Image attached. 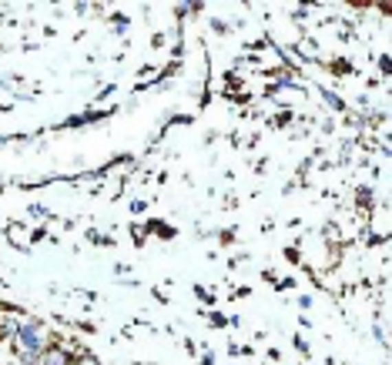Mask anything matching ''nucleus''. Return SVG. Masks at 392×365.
<instances>
[{"label":"nucleus","instance_id":"1","mask_svg":"<svg viewBox=\"0 0 392 365\" xmlns=\"http://www.w3.org/2000/svg\"><path fill=\"white\" fill-rule=\"evenodd\" d=\"M17 345L24 349V355H41V345H44L41 329L37 325H21L17 329Z\"/></svg>","mask_w":392,"mask_h":365},{"label":"nucleus","instance_id":"2","mask_svg":"<svg viewBox=\"0 0 392 365\" xmlns=\"http://www.w3.org/2000/svg\"><path fill=\"white\" fill-rule=\"evenodd\" d=\"M44 365H71V359H67L61 349H51V352H47V362H44Z\"/></svg>","mask_w":392,"mask_h":365},{"label":"nucleus","instance_id":"3","mask_svg":"<svg viewBox=\"0 0 392 365\" xmlns=\"http://www.w3.org/2000/svg\"><path fill=\"white\" fill-rule=\"evenodd\" d=\"M71 365H101L94 355H80V359H71Z\"/></svg>","mask_w":392,"mask_h":365}]
</instances>
